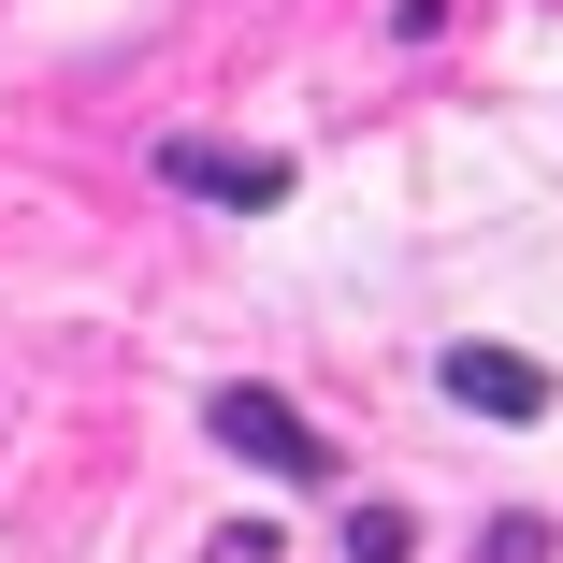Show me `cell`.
Here are the masks:
<instances>
[{"instance_id":"3957f363","label":"cell","mask_w":563,"mask_h":563,"mask_svg":"<svg viewBox=\"0 0 563 563\" xmlns=\"http://www.w3.org/2000/svg\"><path fill=\"white\" fill-rule=\"evenodd\" d=\"M448 405H477V419H549V362H520V347H448Z\"/></svg>"},{"instance_id":"7a4b0ae2","label":"cell","mask_w":563,"mask_h":563,"mask_svg":"<svg viewBox=\"0 0 563 563\" xmlns=\"http://www.w3.org/2000/svg\"><path fill=\"white\" fill-rule=\"evenodd\" d=\"M159 174H174V188H202V202H232V217L289 202V159H261V145H202V131H174V145H159Z\"/></svg>"},{"instance_id":"277c9868","label":"cell","mask_w":563,"mask_h":563,"mask_svg":"<svg viewBox=\"0 0 563 563\" xmlns=\"http://www.w3.org/2000/svg\"><path fill=\"white\" fill-rule=\"evenodd\" d=\"M405 549H419L405 506H362V520H347V563H405Z\"/></svg>"},{"instance_id":"6da1fadb","label":"cell","mask_w":563,"mask_h":563,"mask_svg":"<svg viewBox=\"0 0 563 563\" xmlns=\"http://www.w3.org/2000/svg\"><path fill=\"white\" fill-rule=\"evenodd\" d=\"M202 433L232 448V463L289 477V492H303V477H332V448H318V419H303L289 390H217V405H202Z\"/></svg>"},{"instance_id":"5b68a950","label":"cell","mask_w":563,"mask_h":563,"mask_svg":"<svg viewBox=\"0 0 563 563\" xmlns=\"http://www.w3.org/2000/svg\"><path fill=\"white\" fill-rule=\"evenodd\" d=\"M477 549H492V563H549V520H492Z\"/></svg>"}]
</instances>
